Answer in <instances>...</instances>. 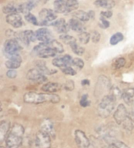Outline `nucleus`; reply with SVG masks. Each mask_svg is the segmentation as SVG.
I'll list each match as a JSON object with an SVG mask.
<instances>
[{"instance_id":"nucleus-4","label":"nucleus","mask_w":134,"mask_h":148,"mask_svg":"<svg viewBox=\"0 0 134 148\" xmlns=\"http://www.w3.org/2000/svg\"><path fill=\"white\" fill-rule=\"evenodd\" d=\"M21 45L15 38H11L6 40L4 43V52L6 57H10L15 54L19 53V51L21 50Z\"/></svg>"},{"instance_id":"nucleus-36","label":"nucleus","mask_w":134,"mask_h":148,"mask_svg":"<svg viewBox=\"0 0 134 148\" xmlns=\"http://www.w3.org/2000/svg\"><path fill=\"white\" fill-rule=\"evenodd\" d=\"M79 104L82 108H86V107H89V106L90 105V100H89L88 95L83 94L82 96L80 101H79Z\"/></svg>"},{"instance_id":"nucleus-33","label":"nucleus","mask_w":134,"mask_h":148,"mask_svg":"<svg viewBox=\"0 0 134 148\" xmlns=\"http://www.w3.org/2000/svg\"><path fill=\"white\" fill-rule=\"evenodd\" d=\"M126 64V59L123 57H119L118 59L115 60V62L113 63L112 67L115 69H120L122 67H124Z\"/></svg>"},{"instance_id":"nucleus-24","label":"nucleus","mask_w":134,"mask_h":148,"mask_svg":"<svg viewBox=\"0 0 134 148\" xmlns=\"http://www.w3.org/2000/svg\"><path fill=\"white\" fill-rule=\"evenodd\" d=\"M36 67H37V69H38L44 75H54L55 73H56V70H50V69H49L47 66H46V62H44L43 60L38 61L36 63Z\"/></svg>"},{"instance_id":"nucleus-21","label":"nucleus","mask_w":134,"mask_h":148,"mask_svg":"<svg viewBox=\"0 0 134 148\" xmlns=\"http://www.w3.org/2000/svg\"><path fill=\"white\" fill-rule=\"evenodd\" d=\"M134 97V88H129L126 89L122 92V99L126 102V104L130 105L133 103V99Z\"/></svg>"},{"instance_id":"nucleus-11","label":"nucleus","mask_w":134,"mask_h":148,"mask_svg":"<svg viewBox=\"0 0 134 148\" xmlns=\"http://www.w3.org/2000/svg\"><path fill=\"white\" fill-rule=\"evenodd\" d=\"M50 25L54 26L56 32L60 34H61V35L62 34H67L69 32V30L71 29L68 23H67L64 18L56 20V21L53 22Z\"/></svg>"},{"instance_id":"nucleus-5","label":"nucleus","mask_w":134,"mask_h":148,"mask_svg":"<svg viewBox=\"0 0 134 148\" xmlns=\"http://www.w3.org/2000/svg\"><path fill=\"white\" fill-rule=\"evenodd\" d=\"M56 13L50 9H43L38 14L41 25H50L56 19Z\"/></svg>"},{"instance_id":"nucleus-48","label":"nucleus","mask_w":134,"mask_h":148,"mask_svg":"<svg viewBox=\"0 0 134 148\" xmlns=\"http://www.w3.org/2000/svg\"><path fill=\"white\" fill-rule=\"evenodd\" d=\"M88 14L90 19H94L95 18V12L93 10H89L88 12Z\"/></svg>"},{"instance_id":"nucleus-8","label":"nucleus","mask_w":134,"mask_h":148,"mask_svg":"<svg viewBox=\"0 0 134 148\" xmlns=\"http://www.w3.org/2000/svg\"><path fill=\"white\" fill-rule=\"evenodd\" d=\"M128 114L129 112L127 111L126 106L123 103H121L118 106V108L114 113V119L118 125H121L126 121L128 118Z\"/></svg>"},{"instance_id":"nucleus-41","label":"nucleus","mask_w":134,"mask_h":148,"mask_svg":"<svg viewBox=\"0 0 134 148\" xmlns=\"http://www.w3.org/2000/svg\"><path fill=\"white\" fill-rule=\"evenodd\" d=\"M91 35V40L93 43L99 42V41L100 40V34L97 31H94L90 34Z\"/></svg>"},{"instance_id":"nucleus-29","label":"nucleus","mask_w":134,"mask_h":148,"mask_svg":"<svg viewBox=\"0 0 134 148\" xmlns=\"http://www.w3.org/2000/svg\"><path fill=\"white\" fill-rule=\"evenodd\" d=\"M124 36L122 35V33L121 32H117L111 37L110 38V44L111 46H115L118 43L123 40Z\"/></svg>"},{"instance_id":"nucleus-15","label":"nucleus","mask_w":134,"mask_h":148,"mask_svg":"<svg viewBox=\"0 0 134 148\" xmlns=\"http://www.w3.org/2000/svg\"><path fill=\"white\" fill-rule=\"evenodd\" d=\"M41 131L48 134L50 136H55V131H54V124L49 119H45L41 124Z\"/></svg>"},{"instance_id":"nucleus-25","label":"nucleus","mask_w":134,"mask_h":148,"mask_svg":"<svg viewBox=\"0 0 134 148\" xmlns=\"http://www.w3.org/2000/svg\"><path fill=\"white\" fill-rule=\"evenodd\" d=\"M73 18L77 19L81 22H87L89 21L90 17L89 16L88 13H86L83 10H77L73 14Z\"/></svg>"},{"instance_id":"nucleus-38","label":"nucleus","mask_w":134,"mask_h":148,"mask_svg":"<svg viewBox=\"0 0 134 148\" xmlns=\"http://www.w3.org/2000/svg\"><path fill=\"white\" fill-rule=\"evenodd\" d=\"M72 65L75 66L76 67H78V69H82L84 67V65H85V63H84L83 60L81 58L76 57V58L73 59Z\"/></svg>"},{"instance_id":"nucleus-31","label":"nucleus","mask_w":134,"mask_h":148,"mask_svg":"<svg viewBox=\"0 0 134 148\" xmlns=\"http://www.w3.org/2000/svg\"><path fill=\"white\" fill-rule=\"evenodd\" d=\"M66 5H67V13L76 10L79 5L78 0H66Z\"/></svg>"},{"instance_id":"nucleus-51","label":"nucleus","mask_w":134,"mask_h":148,"mask_svg":"<svg viewBox=\"0 0 134 148\" xmlns=\"http://www.w3.org/2000/svg\"><path fill=\"white\" fill-rule=\"evenodd\" d=\"M45 1H47V0H45Z\"/></svg>"},{"instance_id":"nucleus-2","label":"nucleus","mask_w":134,"mask_h":148,"mask_svg":"<svg viewBox=\"0 0 134 148\" xmlns=\"http://www.w3.org/2000/svg\"><path fill=\"white\" fill-rule=\"evenodd\" d=\"M24 134V128L23 125L19 123H14L5 139L6 148H19L23 143Z\"/></svg>"},{"instance_id":"nucleus-39","label":"nucleus","mask_w":134,"mask_h":148,"mask_svg":"<svg viewBox=\"0 0 134 148\" xmlns=\"http://www.w3.org/2000/svg\"><path fill=\"white\" fill-rule=\"evenodd\" d=\"M75 88V83L71 80H68L63 85V89L67 91H72Z\"/></svg>"},{"instance_id":"nucleus-32","label":"nucleus","mask_w":134,"mask_h":148,"mask_svg":"<svg viewBox=\"0 0 134 148\" xmlns=\"http://www.w3.org/2000/svg\"><path fill=\"white\" fill-rule=\"evenodd\" d=\"M90 39H91V35L86 32L80 33L78 35V40L82 44H87Z\"/></svg>"},{"instance_id":"nucleus-49","label":"nucleus","mask_w":134,"mask_h":148,"mask_svg":"<svg viewBox=\"0 0 134 148\" xmlns=\"http://www.w3.org/2000/svg\"><path fill=\"white\" fill-rule=\"evenodd\" d=\"M107 148H118V147H116V146L115 145L114 143H111V144H109V146H108V147Z\"/></svg>"},{"instance_id":"nucleus-1","label":"nucleus","mask_w":134,"mask_h":148,"mask_svg":"<svg viewBox=\"0 0 134 148\" xmlns=\"http://www.w3.org/2000/svg\"><path fill=\"white\" fill-rule=\"evenodd\" d=\"M60 100L59 96L54 93H38L35 92H28L24 96V101L27 103L40 104L43 103H58Z\"/></svg>"},{"instance_id":"nucleus-27","label":"nucleus","mask_w":134,"mask_h":148,"mask_svg":"<svg viewBox=\"0 0 134 148\" xmlns=\"http://www.w3.org/2000/svg\"><path fill=\"white\" fill-rule=\"evenodd\" d=\"M109 95L111 96L115 100L120 99V98H122V92L120 90V89L115 86L111 87L110 90H109Z\"/></svg>"},{"instance_id":"nucleus-43","label":"nucleus","mask_w":134,"mask_h":148,"mask_svg":"<svg viewBox=\"0 0 134 148\" xmlns=\"http://www.w3.org/2000/svg\"><path fill=\"white\" fill-rule=\"evenodd\" d=\"M112 143L118 148H129V146L123 143L122 141H120V140H114Z\"/></svg>"},{"instance_id":"nucleus-6","label":"nucleus","mask_w":134,"mask_h":148,"mask_svg":"<svg viewBox=\"0 0 134 148\" xmlns=\"http://www.w3.org/2000/svg\"><path fill=\"white\" fill-rule=\"evenodd\" d=\"M35 142L38 148L51 147V136L41 130L36 133Z\"/></svg>"},{"instance_id":"nucleus-17","label":"nucleus","mask_w":134,"mask_h":148,"mask_svg":"<svg viewBox=\"0 0 134 148\" xmlns=\"http://www.w3.org/2000/svg\"><path fill=\"white\" fill-rule=\"evenodd\" d=\"M63 88V86L56 82H47L44 84V86L42 87L43 91L47 93H54L56 92H59Z\"/></svg>"},{"instance_id":"nucleus-19","label":"nucleus","mask_w":134,"mask_h":148,"mask_svg":"<svg viewBox=\"0 0 134 148\" xmlns=\"http://www.w3.org/2000/svg\"><path fill=\"white\" fill-rule=\"evenodd\" d=\"M54 11L56 14H68L66 0H55L54 3Z\"/></svg>"},{"instance_id":"nucleus-23","label":"nucleus","mask_w":134,"mask_h":148,"mask_svg":"<svg viewBox=\"0 0 134 148\" xmlns=\"http://www.w3.org/2000/svg\"><path fill=\"white\" fill-rule=\"evenodd\" d=\"M47 45L50 49H54V51L56 52V53H63L65 49H64V47H63V45L61 43L58 42L56 40H51L50 42H47Z\"/></svg>"},{"instance_id":"nucleus-10","label":"nucleus","mask_w":134,"mask_h":148,"mask_svg":"<svg viewBox=\"0 0 134 148\" xmlns=\"http://www.w3.org/2000/svg\"><path fill=\"white\" fill-rule=\"evenodd\" d=\"M72 57L70 55H64L63 57H58L54 58L52 61V64L54 66L60 68H64L66 67H70V65L72 64Z\"/></svg>"},{"instance_id":"nucleus-40","label":"nucleus","mask_w":134,"mask_h":148,"mask_svg":"<svg viewBox=\"0 0 134 148\" xmlns=\"http://www.w3.org/2000/svg\"><path fill=\"white\" fill-rule=\"evenodd\" d=\"M61 71L62 72L64 73V74H65V75H67L74 76L76 75V71H75L71 67H64V68H62Z\"/></svg>"},{"instance_id":"nucleus-42","label":"nucleus","mask_w":134,"mask_h":148,"mask_svg":"<svg viewBox=\"0 0 134 148\" xmlns=\"http://www.w3.org/2000/svg\"><path fill=\"white\" fill-rule=\"evenodd\" d=\"M99 26L103 29H105V28H107L110 26V23L109 21H107V19L105 18H103V17H100V23Z\"/></svg>"},{"instance_id":"nucleus-22","label":"nucleus","mask_w":134,"mask_h":148,"mask_svg":"<svg viewBox=\"0 0 134 148\" xmlns=\"http://www.w3.org/2000/svg\"><path fill=\"white\" fill-rule=\"evenodd\" d=\"M34 7H35V3L32 1H30V2L25 3H21L19 5V12L26 15V14H30V11Z\"/></svg>"},{"instance_id":"nucleus-30","label":"nucleus","mask_w":134,"mask_h":148,"mask_svg":"<svg viewBox=\"0 0 134 148\" xmlns=\"http://www.w3.org/2000/svg\"><path fill=\"white\" fill-rule=\"evenodd\" d=\"M70 46H71V50H72L73 53L75 54H76V55L82 56V55H83L84 53H85V48L82 47V46H79L78 43H77V42L71 44Z\"/></svg>"},{"instance_id":"nucleus-3","label":"nucleus","mask_w":134,"mask_h":148,"mask_svg":"<svg viewBox=\"0 0 134 148\" xmlns=\"http://www.w3.org/2000/svg\"><path fill=\"white\" fill-rule=\"evenodd\" d=\"M115 100L109 94L103 97L97 107V112L101 118H107L111 114L115 107Z\"/></svg>"},{"instance_id":"nucleus-14","label":"nucleus","mask_w":134,"mask_h":148,"mask_svg":"<svg viewBox=\"0 0 134 148\" xmlns=\"http://www.w3.org/2000/svg\"><path fill=\"white\" fill-rule=\"evenodd\" d=\"M5 21L9 24H10L11 26H13L15 28H19L23 25L22 17L18 13L7 15L5 16Z\"/></svg>"},{"instance_id":"nucleus-12","label":"nucleus","mask_w":134,"mask_h":148,"mask_svg":"<svg viewBox=\"0 0 134 148\" xmlns=\"http://www.w3.org/2000/svg\"><path fill=\"white\" fill-rule=\"evenodd\" d=\"M22 63V58L20 56V54H15L12 57H9L8 60H6L5 63V67L8 68L9 70L10 69H12V70H16L17 68L21 67Z\"/></svg>"},{"instance_id":"nucleus-20","label":"nucleus","mask_w":134,"mask_h":148,"mask_svg":"<svg viewBox=\"0 0 134 148\" xmlns=\"http://www.w3.org/2000/svg\"><path fill=\"white\" fill-rule=\"evenodd\" d=\"M97 7L104 9H112L115 5V2L114 0H96L94 3Z\"/></svg>"},{"instance_id":"nucleus-34","label":"nucleus","mask_w":134,"mask_h":148,"mask_svg":"<svg viewBox=\"0 0 134 148\" xmlns=\"http://www.w3.org/2000/svg\"><path fill=\"white\" fill-rule=\"evenodd\" d=\"M122 125L123 127V129L126 130V131H128V132H132L133 129V122L131 119H129V117L122 124Z\"/></svg>"},{"instance_id":"nucleus-37","label":"nucleus","mask_w":134,"mask_h":148,"mask_svg":"<svg viewBox=\"0 0 134 148\" xmlns=\"http://www.w3.org/2000/svg\"><path fill=\"white\" fill-rule=\"evenodd\" d=\"M24 34L26 35V37L28 39L30 42H35V41L37 40V38H36V35H35V32H34L32 30H26V31H24Z\"/></svg>"},{"instance_id":"nucleus-35","label":"nucleus","mask_w":134,"mask_h":148,"mask_svg":"<svg viewBox=\"0 0 134 148\" xmlns=\"http://www.w3.org/2000/svg\"><path fill=\"white\" fill-rule=\"evenodd\" d=\"M24 17H25V20H26L27 22H29V23H31V24H34L35 26L40 25V24H39L38 21L36 16H35V15H33V14H31V13L28 14H26Z\"/></svg>"},{"instance_id":"nucleus-7","label":"nucleus","mask_w":134,"mask_h":148,"mask_svg":"<svg viewBox=\"0 0 134 148\" xmlns=\"http://www.w3.org/2000/svg\"><path fill=\"white\" fill-rule=\"evenodd\" d=\"M75 143L78 148H89L90 147V141L87 137L86 133L80 129H77L75 132Z\"/></svg>"},{"instance_id":"nucleus-16","label":"nucleus","mask_w":134,"mask_h":148,"mask_svg":"<svg viewBox=\"0 0 134 148\" xmlns=\"http://www.w3.org/2000/svg\"><path fill=\"white\" fill-rule=\"evenodd\" d=\"M68 24H69L71 29L75 32L79 33V34L82 32H84L85 30H86V27L84 26V24L77 19H75V18L70 19Z\"/></svg>"},{"instance_id":"nucleus-46","label":"nucleus","mask_w":134,"mask_h":148,"mask_svg":"<svg viewBox=\"0 0 134 148\" xmlns=\"http://www.w3.org/2000/svg\"><path fill=\"white\" fill-rule=\"evenodd\" d=\"M128 117L129 119H130L133 121V122L134 123V110H131L130 112H129L128 114Z\"/></svg>"},{"instance_id":"nucleus-26","label":"nucleus","mask_w":134,"mask_h":148,"mask_svg":"<svg viewBox=\"0 0 134 148\" xmlns=\"http://www.w3.org/2000/svg\"><path fill=\"white\" fill-rule=\"evenodd\" d=\"M3 12L4 14H12L19 13V5H15L14 3H10L3 6Z\"/></svg>"},{"instance_id":"nucleus-47","label":"nucleus","mask_w":134,"mask_h":148,"mask_svg":"<svg viewBox=\"0 0 134 148\" xmlns=\"http://www.w3.org/2000/svg\"><path fill=\"white\" fill-rule=\"evenodd\" d=\"M81 84H82V85L83 86H89V84H90V82L89 81L88 79H83L82 81L81 82Z\"/></svg>"},{"instance_id":"nucleus-9","label":"nucleus","mask_w":134,"mask_h":148,"mask_svg":"<svg viewBox=\"0 0 134 148\" xmlns=\"http://www.w3.org/2000/svg\"><path fill=\"white\" fill-rule=\"evenodd\" d=\"M27 79L30 81L35 82H45L47 81V78H46V75H44L40 71L37 69V68H33L27 71V75H26Z\"/></svg>"},{"instance_id":"nucleus-50","label":"nucleus","mask_w":134,"mask_h":148,"mask_svg":"<svg viewBox=\"0 0 134 148\" xmlns=\"http://www.w3.org/2000/svg\"><path fill=\"white\" fill-rule=\"evenodd\" d=\"M0 148H5V147H0Z\"/></svg>"},{"instance_id":"nucleus-44","label":"nucleus","mask_w":134,"mask_h":148,"mask_svg":"<svg viewBox=\"0 0 134 148\" xmlns=\"http://www.w3.org/2000/svg\"><path fill=\"white\" fill-rule=\"evenodd\" d=\"M112 12L110 10L102 11L100 13V15H101L100 17H103V18H105V19H108V18H111L112 16Z\"/></svg>"},{"instance_id":"nucleus-28","label":"nucleus","mask_w":134,"mask_h":148,"mask_svg":"<svg viewBox=\"0 0 134 148\" xmlns=\"http://www.w3.org/2000/svg\"><path fill=\"white\" fill-rule=\"evenodd\" d=\"M60 39L61 40V42H63V43H65L66 45H69V46H71L74 42H76V39L75 37L67 34H62L60 35Z\"/></svg>"},{"instance_id":"nucleus-18","label":"nucleus","mask_w":134,"mask_h":148,"mask_svg":"<svg viewBox=\"0 0 134 148\" xmlns=\"http://www.w3.org/2000/svg\"><path fill=\"white\" fill-rule=\"evenodd\" d=\"M10 131V123L7 121H3L0 124V141L4 142Z\"/></svg>"},{"instance_id":"nucleus-45","label":"nucleus","mask_w":134,"mask_h":148,"mask_svg":"<svg viewBox=\"0 0 134 148\" xmlns=\"http://www.w3.org/2000/svg\"><path fill=\"white\" fill-rule=\"evenodd\" d=\"M16 75H17V72H16V70L10 69V70L6 72V76H7L9 78H11V79H14V78H16Z\"/></svg>"},{"instance_id":"nucleus-13","label":"nucleus","mask_w":134,"mask_h":148,"mask_svg":"<svg viewBox=\"0 0 134 148\" xmlns=\"http://www.w3.org/2000/svg\"><path fill=\"white\" fill-rule=\"evenodd\" d=\"M35 35L38 41L41 42H49L52 39V34L46 27H42L35 32Z\"/></svg>"}]
</instances>
